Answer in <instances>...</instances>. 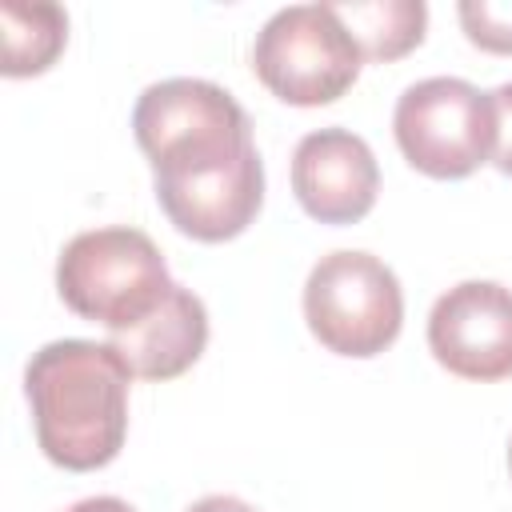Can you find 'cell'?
<instances>
[{
    "mask_svg": "<svg viewBox=\"0 0 512 512\" xmlns=\"http://www.w3.org/2000/svg\"><path fill=\"white\" fill-rule=\"evenodd\" d=\"M172 284L152 236L128 224L76 232L56 260L60 300L76 316L104 324L108 336L140 324Z\"/></svg>",
    "mask_w": 512,
    "mask_h": 512,
    "instance_id": "obj_2",
    "label": "cell"
},
{
    "mask_svg": "<svg viewBox=\"0 0 512 512\" xmlns=\"http://www.w3.org/2000/svg\"><path fill=\"white\" fill-rule=\"evenodd\" d=\"M152 188L176 232L200 244H220L240 236L256 220L264 204V164L252 144L232 160L176 176H156Z\"/></svg>",
    "mask_w": 512,
    "mask_h": 512,
    "instance_id": "obj_8",
    "label": "cell"
},
{
    "mask_svg": "<svg viewBox=\"0 0 512 512\" xmlns=\"http://www.w3.org/2000/svg\"><path fill=\"white\" fill-rule=\"evenodd\" d=\"M68 512H136V508L120 496H88V500H76Z\"/></svg>",
    "mask_w": 512,
    "mask_h": 512,
    "instance_id": "obj_16",
    "label": "cell"
},
{
    "mask_svg": "<svg viewBox=\"0 0 512 512\" xmlns=\"http://www.w3.org/2000/svg\"><path fill=\"white\" fill-rule=\"evenodd\" d=\"M488 100H492V128H496L492 132V164L504 176H512V80L492 88Z\"/></svg>",
    "mask_w": 512,
    "mask_h": 512,
    "instance_id": "obj_14",
    "label": "cell"
},
{
    "mask_svg": "<svg viewBox=\"0 0 512 512\" xmlns=\"http://www.w3.org/2000/svg\"><path fill=\"white\" fill-rule=\"evenodd\" d=\"M0 32H4V76H40L56 64L68 44V12L52 0H4L0 4Z\"/></svg>",
    "mask_w": 512,
    "mask_h": 512,
    "instance_id": "obj_11",
    "label": "cell"
},
{
    "mask_svg": "<svg viewBox=\"0 0 512 512\" xmlns=\"http://www.w3.org/2000/svg\"><path fill=\"white\" fill-rule=\"evenodd\" d=\"M304 320L308 332L336 356H380L404 324L400 280L372 252H328L304 280Z\"/></svg>",
    "mask_w": 512,
    "mask_h": 512,
    "instance_id": "obj_5",
    "label": "cell"
},
{
    "mask_svg": "<svg viewBox=\"0 0 512 512\" xmlns=\"http://www.w3.org/2000/svg\"><path fill=\"white\" fill-rule=\"evenodd\" d=\"M108 344L124 356L132 376H140V380H176L204 356L208 308L192 288L172 284L168 296L140 324H132L124 332H112Z\"/></svg>",
    "mask_w": 512,
    "mask_h": 512,
    "instance_id": "obj_10",
    "label": "cell"
},
{
    "mask_svg": "<svg viewBox=\"0 0 512 512\" xmlns=\"http://www.w3.org/2000/svg\"><path fill=\"white\" fill-rule=\"evenodd\" d=\"M508 472H512V444H508Z\"/></svg>",
    "mask_w": 512,
    "mask_h": 512,
    "instance_id": "obj_17",
    "label": "cell"
},
{
    "mask_svg": "<svg viewBox=\"0 0 512 512\" xmlns=\"http://www.w3.org/2000/svg\"><path fill=\"white\" fill-rule=\"evenodd\" d=\"M428 348L460 380L492 384L512 376V288L460 280L428 312Z\"/></svg>",
    "mask_w": 512,
    "mask_h": 512,
    "instance_id": "obj_7",
    "label": "cell"
},
{
    "mask_svg": "<svg viewBox=\"0 0 512 512\" xmlns=\"http://www.w3.org/2000/svg\"><path fill=\"white\" fill-rule=\"evenodd\" d=\"M188 512H256V508L248 500H240V496H204Z\"/></svg>",
    "mask_w": 512,
    "mask_h": 512,
    "instance_id": "obj_15",
    "label": "cell"
},
{
    "mask_svg": "<svg viewBox=\"0 0 512 512\" xmlns=\"http://www.w3.org/2000/svg\"><path fill=\"white\" fill-rule=\"evenodd\" d=\"M456 16L480 52L512 56V0H460Z\"/></svg>",
    "mask_w": 512,
    "mask_h": 512,
    "instance_id": "obj_13",
    "label": "cell"
},
{
    "mask_svg": "<svg viewBox=\"0 0 512 512\" xmlns=\"http://www.w3.org/2000/svg\"><path fill=\"white\" fill-rule=\"evenodd\" d=\"M392 132L416 172L464 180L492 160V100L460 76H428L400 92Z\"/></svg>",
    "mask_w": 512,
    "mask_h": 512,
    "instance_id": "obj_6",
    "label": "cell"
},
{
    "mask_svg": "<svg viewBox=\"0 0 512 512\" xmlns=\"http://www.w3.org/2000/svg\"><path fill=\"white\" fill-rule=\"evenodd\" d=\"M360 44L332 4H288L264 20L252 40V72L296 108L340 100L360 76Z\"/></svg>",
    "mask_w": 512,
    "mask_h": 512,
    "instance_id": "obj_4",
    "label": "cell"
},
{
    "mask_svg": "<svg viewBox=\"0 0 512 512\" xmlns=\"http://www.w3.org/2000/svg\"><path fill=\"white\" fill-rule=\"evenodd\" d=\"M132 368L104 340H52L32 352L24 392L40 452L68 472L112 464L128 436Z\"/></svg>",
    "mask_w": 512,
    "mask_h": 512,
    "instance_id": "obj_1",
    "label": "cell"
},
{
    "mask_svg": "<svg viewBox=\"0 0 512 512\" xmlns=\"http://www.w3.org/2000/svg\"><path fill=\"white\" fill-rule=\"evenodd\" d=\"M132 132L156 176L208 168L252 148L248 112L220 84L196 76L148 84L132 108Z\"/></svg>",
    "mask_w": 512,
    "mask_h": 512,
    "instance_id": "obj_3",
    "label": "cell"
},
{
    "mask_svg": "<svg viewBox=\"0 0 512 512\" xmlns=\"http://www.w3.org/2000/svg\"><path fill=\"white\" fill-rule=\"evenodd\" d=\"M292 192L320 224H356L372 212L380 168L364 136L348 128H316L292 152Z\"/></svg>",
    "mask_w": 512,
    "mask_h": 512,
    "instance_id": "obj_9",
    "label": "cell"
},
{
    "mask_svg": "<svg viewBox=\"0 0 512 512\" xmlns=\"http://www.w3.org/2000/svg\"><path fill=\"white\" fill-rule=\"evenodd\" d=\"M340 24L360 44L364 60H400L408 56L428 28L424 0H360V4H332Z\"/></svg>",
    "mask_w": 512,
    "mask_h": 512,
    "instance_id": "obj_12",
    "label": "cell"
}]
</instances>
